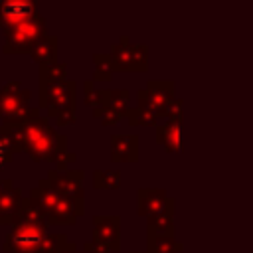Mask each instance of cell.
Here are the masks:
<instances>
[{"instance_id":"obj_2","label":"cell","mask_w":253,"mask_h":253,"mask_svg":"<svg viewBox=\"0 0 253 253\" xmlns=\"http://www.w3.org/2000/svg\"><path fill=\"white\" fill-rule=\"evenodd\" d=\"M28 200L43 211L47 225H73L77 217L85 213V198L81 200L63 198L49 186L45 178L40 180V184L30 190Z\"/></svg>"},{"instance_id":"obj_5","label":"cell","mask_w":253,"mask_h":253,"mask_svg":"<svg viewBox=\"0 0 253 253\" xmlns=\"http://www.w3.org/2000/svg\"><path fill=\"white\" fill-rule=\"evenodd\" d=\"M176 99V83L172 79L164 81H148L146 87L136 91V107L150 111L156 119H164L166 107Z\"/></svg>"},{"instance_id":"obj_30","label":"cell","mask_w":253,"mask_h":253,"mask_svg":"<svg viewBox=\"0 0 253 253\" xmlns=\"http://www.w3.org/2000/svg\"><path fill=\"white\" fill-rule=\"evenodd\" d=\"M59 253H83V251H79V249H77V245H75L73 241H67Z\"/></svg>"},{"instance_id":"obj_19","label":"cell","mask_w":253,"mask_h":253,"mask_svg":"<svg viewBox=\"0 0 253 253\" xmlns=\"http://www.w3.org/2000/svg\"><path fill=\"white\" fill-rule=\"evenodd\" d=\"M184 245L176 241L174 235H162L146 231V251L144 253H180Z\"/></svg>"},{"instance_id":"obj_24","label":"cell","mask_w":253,"mask_h":253,"mask_svg":"<svg viewBox=\"0 0 253 253\" xmlns=\"http://www.w3.org/2000/svg\"><path fill=\"white\" fill-rule=\"evenodd\" d=\"M93 186L97 190H117L121 186V172L119 170H95Z\"/></svg>"},{"instance_id":"obj_8","label":"cell","mask_w":253,"mask_h":253,"mask_svg":"<svg viewBox=\"0 0 253 253\" xmlns=\"http://www.w3.org/2000/svg\"><path fill=\"white\" fill-rule=\"evenodd\" d=\"M45 233V223H14L12 231L2 243V249L6 253H38V247Z\"/></svg>"},{"instance_id":"obj_10","label":"cell","mask_w":253,"mask_h":253,"mask_svg":"<svg viewBox=\"0 0 253 253\" xmlns=\"http://www.w3.org/2000/svg\"><path fill=\"white\" fill-rule=\"evenodd\" d=\"M45 180L63 198H69V200L85 198V192H83V172L81 170H65V172L49 170Z\"/></svg>"},{"instance_id":"obj_23","label":"cell","mask_w":253,"mask_h":253,"mask_svg":"<svg viewBox=\"0 0 253 253\" xmlns=\"http://www.w3.org/2000/svg\"><path fill=\"white\" fill-rule=\"evenodd\" d=\"M93 61H95L93 81H111L113 75H115L111 55L109 53H93Z\"/></svg>"},{"instance_id":"obj_31","label":"cell","mask_w":253,"mask_h":253,"mask_svg":"<svg viewBox=\"0 0 253 253\" xmlns=\"http://www.w3.org/2000/svg\"><path fill=\"white\" fill-rule=\"evenodd\" d=\"M2 188H4V180H0V192H2Z\"/></svg>"},{"instance_id":"obj_27","label":"cell","mask_w":253,"mask_h":253,"mask_svg":"<svg viewBox=\"0 0 253 253\" xmlns=\"http://www.w3.org/2000/svg\"><path fill=\"white\" fill-rule=\"evenodd\" d=\"M107 97H109V89H95L93 79L85 81V105H91L93 109L103 107L107 103Z\"/></svg>"},{"instance_id":"obj_25","label":"cell","mask_w":253,"mask_h":253,"mask_svg":"<svg viewBox=\"0 0 253 253\" xmlns=\"http://www.w3.org/2000/svg\"><path fill=\"white\" fill-rule=\"evenodd\" d=\"M126 121L130 126H156L158 125V119L154 113L138 109V107L126 111Z\"/></svg>"},{"instance_id":"obj_18","label":"cell","mask_w":253,"mask_h":253,"mask_svg":"<svg viewBox=\"0 0 253 253\" xmlns=\"http://www.w3.org/2000/svg\"><path fill=\"white\" fill-rule=\"evenodd\" d=\"M30 55H32V59H34L40 67L57 63V38H55V36H49V34L43 36V38L32 47Z\"/></svg>"},{"instance_id":"obj_20","label":"cell","mask_w":253,"mask_h":253,"mask_svg":"<svg viewBox=\"0 0 253 253\" xmlns=\"http://www.w3.org/2000/svg\"><path fill=\"white\" fill-rule=\"evenodd\" d=\"M14 223H45V225H47L43 211H42L38 206H34L28 198L22 200V206H20L18 213L14 215L12 225H14Z\"/></svg>"},{"instance_id":"obj_28","label":"cell","mask_w":253,"mask_h":253,"mask_svg":"<svg viewBox=\"0 0 253 253\" xmlns=\"http://www.w3.org/2000/svg\"><path fill=\"white\" fill-rule=\"evenodd\" d=\"M75 160H77V154H75V152L65 150V152L57 158V162H55V170H57V172H65V170L69 168V164H73Z\"/></svg>"},{"instance_id":"obj_4","label":"cell","mask_w":253,"mask_h":253,"mask_svg":"<svg viewBox=\"0 0 253 253\" xmlns=\"http://www.w3.org/2000/svg\"><path fill=\"white\" fill-rule=\"evenodd\" d=\"M30 109V91L24 89L18 79H12L0 87V119L4 125L22 123Z\"/></svg>"},{"instance_id":"obj_26","label":"cell","mask_w":253,"mask_h":253,"mask_svg":"<svg viewBox=\"0 0 253 253\" xmlns=\"http://www.w3.org/2000/svg\"><path fill=\"white\" fill-rule=\"evenodd\" d=\"M67 241L69 239L65 233H49L47 231L45 237L42 239L40 247H38V253H59Z\"/></svg>"},{"instance_id":"obj_21","label":"cell","mask_w":253,"mask_h":253,"mask_svg":"<svg viewBox=\"0 0 253 253\" xmlns=\"http://www.w3.org/2000/svg\"><path fill=\"white\" fill-rule=\"evenodd\" d=\"M16 152H22V150L14 142L8 126L6 125H0V168L6 166V164H10L14 160V154Z\"/></svg>"},{"instance_id":"obj_6","label":"cell","mask_w":253,"mask_h":253,"mask_svg":"<svg viewBox=\"0 0 253 253\" xmlns=\"http://www.w3.org/2000/svg\"><path fill=\"white\" fill-rule=\"evenodd\" d=\"M75 89L77 83L73 79H63L59 83L40 87L38 109L47 111V119H53L61 111H75Z\"/></svg>"},{"instance_id":"obj_16","label":"cell","mask_w":253,"mask_h":253,"mask_svg":"<svg viewBox=\"0 0 253 253\" xmlns=\"http://www.w3.org/2000/svg\"><path fill=\"white\" fill-rule=\"evenodd\" d=\"M111 160L136 162L138 160V136L136 134H113L111 136Z\"/></svg>"},{"instance_id":"obj_1","label":"cell","mask_w":253,"mask_h":253,"mask_svg":"<svg viewBox=\"0 0 253 253\" xmlns=\"http://www.w3.org/2000/svg\"><path fill=\"white\" fill-rule=\"evenodd\" d=\"M6 126L18 148L30 154L34 162H57V158L67 150V134L57 132L40 109H30L22 123Z\"/></svg>"},{"instance_id":"obj_7","label":"cell","mask_w":253,"mask_h":253,"mask_svg":"<svg viewBox=\"0 0 253 253\" xmlns=\"http://www.w3.org/2000/svg\"><path fill=\"white\" fill-rule=\"evenodd\" d=\"M109 55L115 71H146L148 67V47L144 43H132L128 36L113 43Z\"/></svg>"},{"instance_id":"obj_22","label":"cell","mask_w":253,"mask_h":253,"mask_svg":"<svg viewBox=\"0 0 253 253\" xmlns=\"http://www.w3.org/2000/svg\"><path fill=\"white\" fill-rule=\"evenodd\" d=\"M67 73V65L65 63H53V65H43L40 67V73H38V87H45V85H51V83H59L65 77Z\"/></svg>"},{"instance_id":"obj_17","label":"cell","mask_w":253,"mask_h":253,"mask_svg":"<svg viewBox=\"0 0 253 253\" xmlns=\"http://www.w3.org/2000/svg\"><path fill=\"white\" fill-rule=\"evenodd\" d=\"M174 206H176V200L168 198L162 211L146 217V231L162 233V235H174Z\"/></svg>"},{"instance_id":"obj_29","label":"cell","mask_w":253,"mask_h":253,"mask_svg":"<svg viewBox=\"0 0 253 253\" xmlns=\"http://www.w3.org/2000/svg\"><path fill=\"white\" fill-rule=\"evenodd\" d=\"M83 253H113L107 245H103V243H99V241H95V239H89L85 245H83Z\"/></svg>"},{"instance_id":"obj_32","label":"cell","mask_w":253,"mask_h":253,"mask_svg":"<svg viewBox=\"0 0 253 253\" xmlns=\"http://www.w3.org/2000/svg\"><path fill=\"white\" fill-rule=\"evenodd\" d=\"M130 253H144V251H130Z\"/></svg>"},{"instance_id":"obj_14","label":"cell","mask_w":253,"mask_h":253,"mask_svg":"<svg viewBox=\"0 0 253 253\" xmlns=\"http://www.w3.org/2000/svg\"><path fill=\"white\" fill-rule=\"evenodd\" d=\"M166 190L162 188H140L136 192V213L142 217L156 215L166 206Z\"/></svg>"},{"instance_id":"obj_3","label":"cell","mask_w":253,"mask_h":253,"mask_svg":"<svg viewBox=\"0 0 253 253\" xmlns=\"http://www.w3.org/2000/svg\"><path fill=\"white\" fill-rule=\"evenodd\" d=\"M43 36H47V22L38 12L34 18L4 30V38H6L4 53H24V51L30 53L32 47Z\"/></svg>"},{"instance_id":"obj_15","label":"cell","mask_w":253,"mask_h":253,"mask_svg":"<svg viewBox=\"0 0 253 253\" xmlns=\"http://www.w3.org/2000/svg\"><path fill=\"white\" fill-rule=\"evenodd\" d=\"M24 194L14 188V182L10 178L4 180V188L0 192V225H12L14 215L18 213L20 206H22Z\"/></svg>"},{"instance_id":"obj_13","label":"cell","mask_w":253,"mask_h":253,"mask_svg":"<svg viewBox=\"0 0 253 253\" xmlns=\"http://www.w3.org/2000/svg\"><path fill=\"white\" fill-rule=\"evenodd\" d=\"M184 121L182 119H164L158 121L156 125V142L168 150V152H180L184 148L182 142V128Z\"/></svg>"},{"instance_id":"obj_12","label":"cell","mask_w":253,"mask_h":253,"mask_svg":"<svg viewBox=\"0 0 253 253\" xmlns=\"http://www.w3.org/2000/svg\"><path fill=\"white\" fill-rule=\"evenodd\" d=\"M93 239L107 245L113 253L121 249V217L93 215Z\"/></svg>"},{"instance_id":"obj_11","label":"cell","mask_w":253,"mask_h":253,"mask_svg":"<svg viewBox=\"0 0 253 253\" xmlns=\"http://www.w3.org/2000/svg\"><path fill=\"white\" fill-rule=\"evenodd\" d=\"M38 14V4L34 0H0V28L18 26Z\"/></svg>"},{"instance_id":"obj_9","label":"cell","mask_w":253,"mask_h":253,"mask_svg":"<svg viewBox=\"0 0 253 253\" xmlns=\"http://www.w3.org/2000/svg\"><path fill=\"white\" fill-rule=\"evenodd\" d=\"M128 101H130V91L128 89H109L107 103L103 107H95L93 117L99 119L105 126H113L121 119H126Z\"/></svg>"}]
</instances>
